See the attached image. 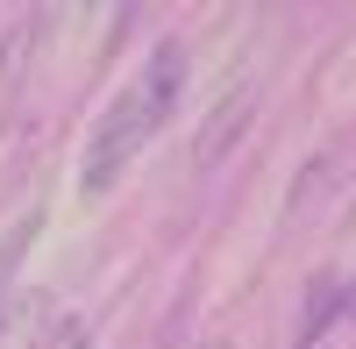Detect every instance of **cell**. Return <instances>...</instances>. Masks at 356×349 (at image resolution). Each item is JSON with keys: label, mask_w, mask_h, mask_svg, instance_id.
Returning <instances> with one entry per match:
<instances>
[{"label": "cell", "mask_w": 356, "mask_h": 349, "mask_svg": "<svg viewBox=\"0 0 356 349\" xmlns=\"http://www.w3.org/2000/svg\"><path fill=\"white\" fill-rule=\"evenodd\" d=\"M178 93H186V43H157L150 65H143V79L122 86V93L107 100V114L93 122V136H86V157H79V193L86 200L114 193V179L143 157V143L171 122Z\"/></svg>", "instance_id": "obj_1"}, {"label": "cell", "mask_w": 356, "mask_h": 349, "mask_svg": "<svg viewBox=\"0 0 356 349\" xmlns=\"http://www.w3.org/2000/svg\"><path fill=\"white\" fill-rule=\"evenodd\" d=\"M250 114H257V86H235V93L214 107V122L200 129V143H193V164H200V171H214V164L235 150V136L250 129Z\"/></svg>", "instance_id": "obj_2"}, {"label": "cell", "mask_w": 356, "mask_h": 349, "mask_svg": "<svg viewBox=\"0 0 356 349\" xmlns=\"http://www.w3.org/2000/svg\"><path fill=\"white\" fill-rule=\"evenodd\" d=\"M36 236H43V214L36 207H29L22 221H8V236H0V321H8V307H15V278L29 264V250H36Z\"/></svg>", "instance_id": "obj_3"}, {"label": "cell", "mask_w": 356, "mask_h": 349, "mask_svg": "<svg viewBox=\"0 0 356 349\" xmlns=\"http://www.w3.org/2000/svg\"><path fill=\"white\" fill-rule=\"evenodd\" d=\"M335 314H342V278H335V271H321V278L307 285V307H300V328H292V342L314 349L321 335L335 328Z\"/></svg>", "instance_id": "obj_4"}, {"label": "cell", "mask_w": 356, "mask_h": 349, "mask_svg": "<svg viewBox=\"0 0 356 349\" xmlns=\"http://www.w3.org/2000/svg\"><path fill=\"white\" fill-rule=\"evenodd\" d=\"M36 36H43V15H22V22H8V36H0V107L15 100L29 57H36Z\"/></svg>", "instance_id": "obj_5"}, {"label": "cell", "mask_w": 356, "mask_h": 349, "mask_svg": "<svg viewBox=\"0 0 356 349\" xmlns=\"http://www.w3.org/2000/svg\"><path fill=\"white\" fill-rule=\"evenodd\" d=\"M342 314H349V321H356V278L342 285Z\"/></svg>", "instance_id": "obj_6"}, {"label": "cell", "mask_w": 356, "mask_h": 349, "mask_svg": "<svg viewBox=\"0 0 356 349\" xmlns=\"http://www.w3.org/2000/svg\"><path fill=\"white\" fill-rule=\"evenodd\" d=\"M200 349H228V342H200Z\"/></svg>", "instance_id": "obj_7"}]
</instances>
